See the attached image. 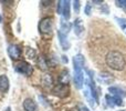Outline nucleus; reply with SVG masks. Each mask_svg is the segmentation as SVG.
<instances>
[{
  "mask_svg": "<svg viewBox=\"0 0 126 111\" xmlns=\"http://www.w3.org/2000/svg\"><path fill=\"white\" fill-rule=\"evenodd\" d=\"M105 62L111 69L116 70V71H121L125 68L126 61L125 58L120 51L112 50L105 57Z\"/></svg>",
  "mask_w": 126,
  "mask_h": 111,
  "instance_id": "nucleus-1",
  "label": "nucleus"
},
{
  "mask_svg": "<svg viewBox=\"0 0 126 111\" xmlns=\"http://www.w3.org/2000/svg\"><path fill=\"white\" fill-rule=\"evenodd\" d=\"M53 30V19L50 17L42 18L39 22V31L41 33H50Z\"/></svg>",
  "mask_w": 126,
  "mask_h": 111,
  "instance_id": "nucleus-2",
  "label": "nucleus"
},
{
  "mask_svg": "<svg viewBox=\"0 0 126 111\" xmlns=\"http://www.w3.org/2000/svg\"><path fill=\"white\" fill-rule=\"evenodd\" d=\"M15 69L18 73L24 74V76H28V77L31 76V73H32V71H33L31 65L26 62V61H20V62H18L17 65L15 66Z\"/></svg>",
  "mask_w": 126,
  "mask_h": 111,
  "instance_id": "nucleus-3",
  "label": "nucleus"
},
{
  "mask_svg": "<svg viewBox=\"0 0 126 111\" xmlns=\"http://www.w3.org/2000/svg\"><path fill=\"white\" fill-rule=\"evenodd\" d=\"M52 93L59 98H65L70 94V88L66 85H58L52 89Z\"/></svg>",
  "mask_w": 126,
  "mask_h": 111,
  "instance_id": "nucleus-4",
  "label": "nucleus"
},
{
  "mask_svg": "<svg viewBox=\"0 0 126 111\" xmlns=\"http://www.w3.org/2000/svg\"><path fill=\"white\" fill-rule=\"evenodd\" d=\"M94 73L92 70H89V78H90V89H91V94L93 97V99L95 100V102H98V96H97V90H96V86H95V81H94V78H93Z\"/></svg>",
  "mask_w": 126,
  "mask_h": 111,
  "instance_id": "nucleus-5",
  "label": "nucleus"
},
{
  "mask_svg": "<svg viewBox=\"0 0 126 111\" xmlns=\"http://www.w3.org/2000/svg\"><path fill=\"white\" fill-rule=\"evenodd\" d=\"M8 55L10 56V58L12 60H17L21 56V49L17 44H10L8 47Z\"/></svg>",
  "mask_w": 126,
  "mask_h": 111,
  "instance_id": "nucleus-6",
  "label": "nucleus"
},
{
  "mask_svg": "<svg viewBox=\"0 0 126 111\" xmlns=\"http://www.w3.org/2000/svg\"><path fill=\"white\" fill-rule=\"evenodd\" d=\"M85 65V59L84 56L79 53V55L74 56L73 58V66H74V70H82L84 68Z\"/></svg>",
  "mask_w": 126,
  "mask_h": 111,
  "instance_id": "nucleus-7",
  "label": "nucleus"
},
{
  "mask_svg": "<svg viewBox=\"0 0 126 111\" xmlns=\"http://www.w3.org/2000/svg\"><path fill=\"white\" fill-rule=\"evenodd\" d=\"M84 77H83L82 70H74V85L78 89H81L83 87Z\"/></svg>",
  "mask_w": 126,
  "mask_h": 111,
  "instance_id": "nucleus-8",
  "label": "nucleus"
},
{
  "mask_svg": "<svg viewBox=\"0 0 126 111\" xmlns=\"http://www.w3.org/2000/svg\"><path fill=\"white\" fill-rule=\"evenodd\" d=\"M23 109L24 111H38V105L35 101L31 98H27L23 101Z\"/></svg>",
  "mask_w": 126,
  "mask_h": 111,
  "instance_id": "nucleus-9",
  "label": "nucleus"
},
{
  "mask_svg": "<svg viewBox=\"0 0 126 111\" xmlns=\"http://www.w3.org/2000/svg\"><path fill=\"white\" fill-rule=\"evenodd\" d=\"M9 79L6 74H1L0 76V92L2 93H6L9 90Z\"/></svg>",
  "mask_w": 126,
  "mask_h": 111,
  "instance_id": "nucleus-10",
  "label": "nucleus"
},
{
  "mask_svg": "<svg viewBox=\"0 0 126 111\" xmlns=\"http://www.w3.org/2000/svg\"><path fill=\"white\" fill-rule=\"evenodd\" d=\"M58 37H59V41H60V44H61L62 49L63 50H69L71 44H70L69 40H67V36L63 35L62 32L58 31Z\"/></svg>",
  "mask_w": 126,
  "mask_h": 111,
  "instance_id": "nucleus-11",
  "label": "nucleus"
},
{
  "mask_svg": "<svg viewBox=\"0 0 126 111\" xmlns=\"http://www.w3.org/2000/svg\"><path fill=\"white\" fill-rule=\"evenodd\" d=\"M109 91L111 92V93H113L114 97H118V98L125 97V94H126L125 90L121 89V88H118V87H110L109 88Z\"/></svg>",
  "mask_w": 126,
  "mask_h": 111,
  "instance_id": "nucleus-12",
  "label": "nucleus"
},
{
  "mask_svg": "<svg viewBox=\"0 0 126 111\" xmlns=\"http://www.w3.org/2000/svg\"><path fill=\"white\" fill-rule=\"evenodd\" d=\"M62 15H63V18L64 20H69L70 19V1H64V4H63V10H62Z\"/></svg>",
  "mask_w": 126,
  "mask_h": 111,
  "instance_id": "nucleus-13",
  "label": "nucleus"
},
{
  "mask_svg": "<svg viewBox=\"0 0 126 111\" xmlns=\"http://www.w3.org/2000/svg\"><path fill=\"white\" fill-rule=\"evenodd\" d=\"M69 81H70V73L67 70H63L60 76V83L61 85H66L69 86Z\"/></svg>",
  "mask_w": 126,
  "mask_h": 111,
  "instance_id": "nucleus-14",
  "label": "nucleus"
},
{
  "mask_svg": "<svg viewBox=\"0 0 126 111\" xmlns=\"http://www.w3.org/2000/svg\"><path fill=\"white\" fill-rule=\"evenodd\" d=\"M38 66H39V69H41L42 71L48 70V62H47V59L43 56H40L38 58Z\"/></svg>",
  "mask_w": 126,
  "mask_h": 111,
  "instance_id": "nucleus-15",
  "label": "nucleus"
},
{
  "mask_svg": "<svg viewBox=\"0 0 126 111\" xmlns=\"http://www.w3.org/2000/svg\"><path fill=\"white\" fill-rule=\"evenodd\" d=\"M84 31V27L81 23V20L78 19L74 21V32H75L76 36H81V33Z\"/></svg>",
  "mask_w": 126,
  "mask_h": 111,
  "instance_id": "nucleus-16",
  "label": "nucleus"
},
{
  "mask_svg": "<svg viewBox=\"0 0 126 111\" xmlns=\"http://www.w3.org/2000/svg\"><path fill=\"white\" fill-rule=\"evenodd\" d=\"M71 30V24L69 23V22H62L61 23V29H60V32H62L63 35L67 36V33H69V31Z\"/></svg>",
  "mask_w": 126,
  "mask_h": 111,
  "instance_id": "nucleus-17",
  "label": "nucleus"
},
{
  "mask_svg": "<svg viewBox=\"0 0 126 111\" xmlns=\"http://www.w3.org/2000/svg\"><path fill=\"white\" fill-rule=\"evenodd\" d=\"M84 96H85V98H86V100L89 101V103L91 105V107H95V100L93 99V97L90 96L89 89H86V90L84 91Z\"/></svg>",
  "mask_w": 126,
  "mask_h": 111,
  "instance_id": "nucleus-18",
  "label": "nucleus"
},
{
  "mask_svg": "<svg viewBox=\"0 0 126 111\" xmlns=\"http://www.w3.org/2000/svg\"><path fill=\"white\" fill-rule=\"evenodd\" d=\"M116 21L118 22V24H120V27L122 29H125L126 28V19H124V18H115Z\"/></svg>",
  "mask_w": 126,
  "mask_h": 111,
  "instance_id": "nucleus-19",
  "label": "nucleus"
},
{
  "mask_svg": "<svg viewBox=\"0 0 126 111\" xmlns=\"http://www.w3.org/2000/svg\"><path fill=\"white\" fill-rule=\"evenodd\" d=\"M43 83H44L46 86H50V85H52V78H51L50 74H46V76H44Z\"/></svg>",
  "mask_w": 126,
  "mask_h": 111,
  "instance_id": "nucleus-20",
  "label": "nucleus"
},
{
  "mask_svg": "<svg viewBox=\"0 0 126 111\" xmlns=\"http://www.w3.org/2000/svg\"><path fill=\"white\" fill-rule=\"evenodd\" d=\"M115 3H116L117 7L123 8L126 11V0H117V1H115Z\"/></svg>",
  "mask_w": 126,
  "mask_h": 111,
  "instance_id": "nucleus-21",
  "label": "nucleus"
},
{
  "mask_svg": "<svg viewBox=\"0 0 126 111\" xmlns=\"http://www.w3.org/2000/svg\"><path fill=\"white\" fill-rule=\"evenodd\" d=\"M27 57L29 59H33L35 57V51L31 48H28V50H27Z\"/></svg>",
  "mask_w": 126,
  "mask_h": 111,
  "instance_id": "nucleus-22",
  "label": "nucleus"
},
{
  "mask_svg": "<svg viewBox=\"0 0 126 111\" xmlns=\"http://www.w3.org/2000/svg\"><path fill=\"white\" fill-rule=\"evenodd\" d=\"M80 1L79 0H76V1H73V8H74V11H75V13H79L80 12Z\"/></svg>",
  "mask_w": 126,
  "mask_h": 111,
  "instance_id": "nucleus-23",
  "label": "nucleus"
},
{
  "mask_svg": "<svg viewBox=\"0 0 126 111\" xmlns=\"http://www.w3.org/2000/svg\"><path fill=\"white\" fill-rule=\"evenodd\" d=\"M105 99H106V102H107V105L110 106V107H114V99H113V97H111V96H106L105 97Z\"/></svg>",
  "mask_w": 126,
  "mask_h": 111,
  "instance_id": "nucleus-24",
  "label": "nucleus"
},
{
  "mask_svg": "<svg viewBox=\"0 0 126 111\" xmlns=\"http://www.w3.org/2000/svg\"><path fill=\"white\" fill-rule=\"evenodd\" d=\"M63 4H64V1H59V2H58V7H57V11H58V13H62Z\"/></svg>",
  "mask_w": 126,
  "mask_h": 111,
  "instance_id": "nucleus-25",
  "label": "nucleus"
},
{
  "mask_svg": "<svg viewBox=\"0 0 126 111\" xmlns=\"http://www.w3.org/2000/svg\"><path fill=\"white\" fill-rule=\"evenodd\" d=\"M91 9H92V6H91V3H87L86 4V7H85V13H86L87 16L89 15H91Z\"/></svg>",
  "mask_w": 126,
  "mask_h": 111,
  "instance_id": "nucleus-26",
  "label": "nucleus"
},
{
  "mask_svg": "<svg viewBox=\"0 0 126 111\" xmlns=\"http://www.w3.org/2000/svg\"><path fill=\"white\" fill-rule=\"evenodd\" d=\"M101 11H102V13H109V7H107V4H102V7H101Z\"/></svg>",
  "mask_w": 126,
  "mask_h": 111,
  "instance_id": "nucleus-27",
  "label": "nucleus"
},
{
  "mask_svg": "<svg viewBox=\"0 0 126 111\" xmlns=\"http://www.w3.org/2000/svg\"><path fill=\"white\" fill-rule=\"evenodd\" d=\"M79 111H90L89 109H87L85 106H83V105H81L80 106V108H79Z\"/></svg>",
  "mask_w": 126,
  "mask_h": 111,
  "instance_id": "nucleus-28",
  "label": "nucleus"
},
{
  "mask_svg": "<svg viewBox=\"0 0 126 111\" xmlns=\"http://www.w3.org/2000/svg\"><path fill=\"white\" fill-rule=\"evenodd\" d=\"M62 58H63V62H67V58H66V57H65V56H63Z\"/></svg>",
  "mask_w": 126,
  "mask_h": 111,
  "instance_id": "nucleus-29",
  "label": "nucleus"
},
{
  "mask_svg": "<svg viewBox=\"0 0 126 111\" xmlns=\"http://www.w3.org/2000/svg\"><path fill=\"white\" fill-rule=\"evenodd\" d=\"M120 111H126V110H120Z\"/></svg>",
  "mask_w": 126,
  "mask_h": 111,
  "instance_id": "nucleus-30",
  "label": "nucleus"
}]
</instances>
